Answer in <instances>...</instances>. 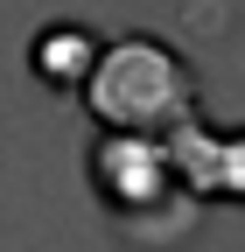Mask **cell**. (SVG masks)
<instances>
[{
	"instance_id": "cell-1",
	"label": "cell",
	"mask_w": 245,
	"mask_h": 252,
	"mask_svg": "<svg viewBox=\"0 0 245 252\" xmlns=\"http://www.w3.org/2000/svg\"><path fill=\"white\" fill-rule=\"evenodd\" d=\"M84 98L112 133L126 140H168L182 119H196V77L161 35H119L91 49Z\"/></svg>"
},
{
	"instance_id": "cell-2",
	"label": "cell",
	"mask_w": 245,
	"mask_h": 252,
	"mask_svg": "<svg viewBox=\"0 0 245 252\" xmlns=\"http://www.w3.org/2000/svg\"><path fill=\"white\" fill-rule=\"evenodd\" d=\"M91 182H98L105 210H112L126 231H140L147 245H161V238H154V210H168V224H182V231H189V217H196V196H189V189H182V175L168 168L161 140L105 133L98 154H91Z\"/></svg>"
},
{
	"instance_id": "cell-3",
	"label": "cell",
	"mask_w": 245,
	"mask_h": 252,
	"mask_svg": "<svg viewBox=\"0 0 245 252\" xmlns=\"http://www.w3.org/2000/svg\"><path fill=\"white\" fill-rule=\"evenodd\" d=\"M161 154L189 196H245V133H217L203 119H182L161 140Z\"/></svg>"
},
{
	"instance_id": "cell-4",
	"label": "cell",
	"mask_w": 245,
	"mask_h": 252,
	"mask_svg": "<svg viewBox=\"0 0 245 252\" xmlns=\"http://www.w3.org/2000/svg\"><path fill=\"white\" fill-rule=\"evenodd\" d=\"M91 49H98V42H91L84 28H49L35 63H42V70H49L56 84H70V63H77V70H91Z\"/></svg>"
}]
</instances>
